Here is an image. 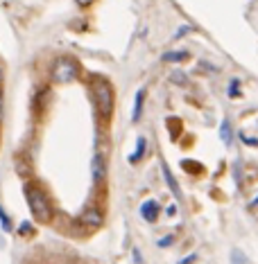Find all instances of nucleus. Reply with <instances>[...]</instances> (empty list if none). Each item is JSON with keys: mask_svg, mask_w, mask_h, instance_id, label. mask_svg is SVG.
Here are the masks:
<instances>
[{"mask_svg": "<svg viewBox=\"0 0 258 264\" xmlns=\"http://www.w3.org/2000/svg\"><path fill=\"white\" fill-rule=\"evenodd\" d=\"M23 192H25V201L30 205V213L36 221L41 224H48L55 217V210H52V203L48 199V194L43 192V188L34 181H25L23 183Z\"/></svg>", "mask_w": 258, "mask_h": 264, "instance_id": "1", "label": "nucleus"}, {"mask_svg": "<svg viewBox=\"0 0 258 264\" xmlns=\"http://www.w3.org/2000/svg\"><path fill=\"white\" fill-rule=\"evenodd\" d=\"M93 104H96L98 118L107 122L113 115V88L107 79H96L93 82Z\"/></svg>", "mask_w": 258, "mask_h": 264, "instance_id": "2", "label": "nucleus"}, {"mask_svg": "<svg viewBox=\"0 0 258 264\" xmlns=\"http://www.w3.org/2000/svg\"><path fill=\"white\" fill-rule=\"evenodd\" d=\"M77 75H80V63L71 57H61V59L55 61V68H52V79L57 84H71L75 82Z\"/></svg>", "mask_w": 258, "mask_h": 264, "instance_id": "3", "label": "nucleus"}, {"mask_svg": "<svg viewBox=\"0 0 258 264\" xmlns=\"http://www.w3.org/2000/svg\"><path fill=\"white\" fill-rule=\"evenodd\" d=\"M102 221H104V215L98 205H93V203L84 205V210L80 213V226H84L88 230H96L102 226Z\"/></svg>", "mask_w": 258, "mask_h": 264, "instance_id": "4", "label": "nucleus"}, {"mask_svg": "<svg viewBox=\"0 0 258 264\" xmlns=\"http://www.w3.org/2000/svg\"><path fill=\"white\" fill-rule=\"evenodd\" d=\"M91 172H93V183H96V186H102L104 178H107V174H109V165H107V156H104L100 149L93 154Z\"/></svg>", "mask_w": 258, "mask_h": 264, "instance_id": "5", "label": "nucleus"}, {"mask_svg": "<svg viewBox=\"0 0 258 264\" xmlns=\"http://www.w3.org/2000/svg\"><path fill=\"white\" fill-rule=\"evenodd\" d=\"M140 217H143L147 224H156L161 217V203L154 201V199H147V201L140 203Z\"/></svg>", "mask_w": 258, "mask_h": 264, "instance_id": "6", "label": "nucleus"}, {"mask_svg": "<svg viewBox=\"0 0 258 264\" xmlns=\"http://www.w3.org/2000/svg\"><path fill=\"white\" fill-rule=\"evenodd\" d=\"M161 170H163V178H166V183H168V188H170V192H172V197L177 199L179 203L183 201V194H181V188H179V183H177V178L172 176V172H170V167L163 163L161 165Z\"/></svg>", "mask_w": 258, "mask_h": 264, "instance_id": "7", "label": "nucleus"}, {"mask_svg": "<svg viewBox=\"0 0 258 264\" xmlns=\"http://www.w3.org/2000/svg\"><path fill=\"white\" fill-rule=\"evenodd\" d=\"M145 95L147 91L145 88H138L134 95V111H131V122H140V115H143V109H145Z\"/></svg>", "mask_w": 258, "mask_h": 264, "instance_id": "8", "label": "nucleus"}, {"mask_svg": "<svg viewBox=\"0 0 258 264\" xmlns=\"http://www.w3.org/2000/svg\"><path fill=\"white\" fill-rule=\"evenodd\" d=\"M145 151H147V140H145V136H138V138H136V149H134V154H129V165H136V163L143 161Z\"/></svg>", "mask_w": 258, "mask_h": 264, "instance_id": "9", "label": "nucleus"}, {"mask_svg": "<svg viewBox=\"0 0 258 264\" xmlns=\"http://www.w3.org/2000/svg\"><path fill=\"white\" fill-rule=\"evenodd\" d=\"M220 138H222V142L226 147H231V142H233V126H231V120H222L220 122Z\"/></svg>", "mask_w": 258, "mask_h": 264, "instance_id": "10", "label": "nucleus"}, {"mask_svg": "<svg viewBox=\"0 0 258 264\" xmlns=\"http://www.w3.org/2000/svg\"><path fill=\"white\" fill-rule=\"evenodd\" d=\"M188 50H170V52H166V55L161 57L166 63H181V61H186L188 59Z\"/></svg>", "mask_w": 258, "mask_h": 264, "instance_id": "11", "label": "nucleus"}, {"mask_svg": "<svg viewBox=\"0 0 258 264\" xmlns=\"http://www.w3.org/2000/svg\"><path fill=\"white\" fill-rule=\"evenodd\" d=\"M16 172L20 174V176H30V165H28V156L25 154H18L16 156Z\"/></svg>", "mask_w": 258, "mask_h": 264, "instance_id": "12", "label": "nucleus"}, {"mask_svg": "<svg viewBox=\"0 0 258 264\" xmlns=\"http://www.w3.org/2000/svg\"><path fill=\"white\" fill-rule=\"evenodd\" d=\"M0 224H3V230L5 233H12L14 230V224H12V217L7 215V210L0 205Z\"/></svg>", "mask_w": 258, "mask_h": 264, "instance_id": "13", "label": "nucleus"}, {"mask_svg": "<svg viewBox=\"0 0 258 264\" xmlns=\"http://www.w3.org/2000/svg\"><path fill=\"white\" fill-rule=\"evenodd\" d=\"M226 95H229V97H238L240 95V79H231L229 86H226Z\"/></svg>", "mask_w": 258, "mask_h": 264, "instance_id": "14", "label": "nucleus"}, {"mask_svg": "<svg viewBox=\"0 0 258 264\" xmlns=\"http://www.w3.org/2000/svg\"><path fill=\"white\" fill-rule=\"evenodd\" d=\"M170 82H172V84H177V86H183V84L188 82V75H186L183 70H175V72L170 75Z\"/></svg>", "mask_w": 258, "mask_h": 264, "instance_id": "15", "label": "nucleus"}, {"mask_svg": "<svg viewBox=\"0 0 258 264\" xmlns=\"http://www.w3.org/2000/svg\"><path fill=\"white\" fill-rule=\"evenodd\" d=\"M238 138L245 142L247 147H258V138H251V136H247L245 131H238Z\"/></svg>", "mask_w": 258, "mask_h": 264, "instance_id": "16", "label": "nucleus"}, {"mask_svg": "<svg viewBox=\"0 0 258 264\" xmlns=\"http://www.w3.org/2000/svg\"><path fill=\"white\" fill-rule=\"evenodd\" d=\"M170 244H175V235H168V237H161L159 240V244L156 246H161V249H168Z\"/></svg>", "mask_w": 258, "mask_h": 264, "instance_id": "17", "label": "nucleus"}, {"mask_svg": "<svg viewBox=\"0 0 258 264\" xmlns=\"http://www.w3.org/2000/svg\"><path fill=\"white\" fill-rule=\"evenodd\" d=\"M231 260H233V264H245V255H242V251H231Z\"/></svg>", "mask_w": 258, "mask_h": 264, "instance_id": "18", "label": "nucleus"}, {"mask_svg": "<svg viewBox=\"0 0 258 264\" xmlns=\"http://www.w3.org/2000/svg\"><path fill=\"white\" fill-rule=\"evenodd\" d=\"M18 233L20 235H30V233H32V224H30V221H23L20 228H18Z\"/></svg>", "mask_w": 258, "mask_h": 264, "instance_id": "19", "label": "nucleus"}, {"mask_svg": "<svg viewBox=\"0 0 258 264\" xmlns=\"http://www.w3.org/2000/svg\"><path fill=\"white\" fill-rule=\"evenodd\" d=\"M191 30H193L191 25H181V28H179V32L175 34V39H181V36H183V34H188V32H191Z\"/></svg>", "mask_w": 258, "mask_h": 264, "instance_id": "20", "label": "nucleus"}, {"mask_svg": "<svg viewBox=\"0 0 258 264\" xmlns=\"http://www.w3.org/2000/svg\"><path fill=\"white\" fill-rule=\"evenodd\" d=\"M193 262H197V253H191L188 257H183V260H179V264H193Z\"/></svg>", "mask_w": 258, "mask_h": 264, "instance_id": "21", "label": "nucleus"}, {"mask_svg": "<svg viewBox=\"0 0 258 264\" xmlns=\"http://www.w3.org/2000/svg\"><path fill=\"white\" fill-rule=\"evenodd\" d=\"M131 253H134V260H136V264H145V262H143V255H140V251L136 249V246H134V249H131Z\"/></svg>", "mask_w": 258, "mask_h": 264, "instance_id": "22", "label": "nucleus"}, {"mask_svg": "<svg viewBox=\"0 0 258 264\" xmlns=\"http://www.w3.org/2000/svg\"><path fill=\"white\" fill-rule=\"evenodd\" d=\"M3 111H5V91L0 88V120H3Z\"/></svg>", "mask_w": 258, "mask_h": 264, "instance_id": "23", "label": "nucleus"}, {"mask_svg": "<svg viewBox=\"0 0 258 264\" xmlns=\"http://www.w3.org/2000/svg\"><path fill=\"white\" fill-rule=\"evenodd\" d=\"M177 215V205H170V208H168V217H175Z\"/></svg>", "mask_w": 258, "mask_h": 264, "instance_id": "24", "label": "nucleus"}, {"mask_svg": "<svg viewBox=\"0 0 258 264\" xmlns=\"http://www.w3.org/2000/svg\"><path fill=\"white\" fill-rule=\"evenodd\" d=\"M256 205H258V197H256V199H254V201H251V203H249V208H256Z\"/></svg>", "mask_w": 258, "mask_h": 264, "instance_id": "25", "label": "nucleus"}, {"mask_svg": "<svg viewBox=\"0 0 258 264\" xmlns=\"http://www.w3.org/2000/svg\"><path fill=\"white\" fill-rule=\"evenodd\" d=\"M0 84H3V70H0Z\"/></svg>", "mask_w": 258, "mask_h": 264, "instance_id": "26", "label": "nucleus"}]
</instances>
